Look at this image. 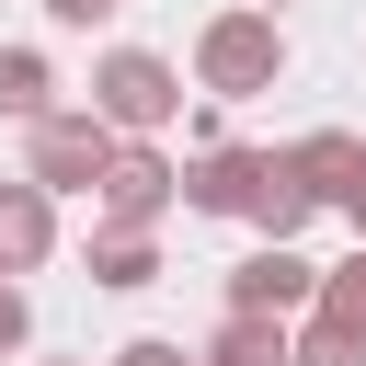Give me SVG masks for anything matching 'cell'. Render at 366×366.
<instances>
[{
	"mask_svg": "<svg viewBox=\"0 0 366 366\" xmlns=\"http://www.w3.org/2000/svg\"><path fill=\"white\" fill-rule=\"evenodd\" d=\"M194 80H206L217 103L274 92V80H286V23H274V11H217V23L194 34Z\"/></svg>",
	"mask_w": 366,
	"mask_h": 366,
	"instance_id": "6da1fadb",
	"label": "cell"
},
{
	"mask_svg": "<svg viewBox=\"0 0 366 366\" xmlns=\"http://www.w3.org/2000/svg\"><path fill=\"white\" fill-rule=\"evenodd\" d=\"M92 114H103L114 137H160V126L183 114V69L149 57V46H114V57L92 69Z\"/></svg>",
	"mask_w": 366,
	"mask_h": 366,
	"instance_id": "7a4b0ae2",
	"label": "cell"
},
{
	"mask_svg": "<svg viewBox=\"0 0 366 366\" xmlns=\"http://www.w3.org/2000/svg\"><path fill=\"white\" fill-rule=\"evenodd\" d=\"M114 149H126V137H114L92 103H80V114H46V126H34V172H23V183H46V194H103Z\"/></svg>",
	"mask_w": 366,
	"mask_h": 366,
	"instance_id": "3957f363",
	"label": "cell"
},
{
	"mask_svg": "<svg viewBox=\"0 0 366 366\" xmlns=\"http://www.w3.org/2000/svg\"><path fill=\"white\" fill-rule=\"evenodd\" d=\"M229 309H240V320H309V309H320V263H309L297 240H263V252L229 263Z\"/></svg>",
	"mask_w": 366,
	"mask_h": 366,
	"instance_id": "277c9868",
	"label": "cell"
},
{
	"mask_svg": "<svg viewBox=\"0 0 366 366\" xmlns=\"http://www.w3.org/2000/svg\"><path fill=\"white\" fill-rule=\"evenodd\" d=\"M274 183H286V149H206V160L183 172V206H206V217H263Z\"/></svg>",
	"mask_w": 366,
	"mask_h": 366,
	"instance_id": "5b68a950",
	"label": "cell"
},
{
	"mask_svg": "<svg viewBox=\"0 0 366 366\" xmlns=\"http://www.w3.org/2000/svg\"><path fill=\"white\" fill-rule=\"evenodd\" d=\"M172 194H183V172L160 160V149H114V172H103V229H160L172 217Z\"/></svg>",
	"mask_w": 366,
	"mask_h": 366,
	"instance_id": "8992f818",
	"label": "cell"
},
{
	"mask_svg": "<svg viewBox=\"0 0 366 366\" xmlns=\"http://www.w3.org/2000/svg\"><path fill=\"white\" fill-rule=\"evenodd\" d=\"M57 252V194L46 183H0V274H34Z\"/></svg>",
	"mask_w": 366,
	"mask_h": 366,
	"instance_id": "52a82bcc",
	"label": "cell"
},
{
	"mask_svg": "<svg viewBox=\"0 0 366 366\" xmlns=\"http://www.w3.org/2000/svg\"><path fill=\"white\" fill-rule=\"evenodd\" d=\"M355 160H366V137H343V126H320V137H297V149H286V172L309 183V206H343Z\"/></svg>",
	"mask_w": 366,
	"mask_h": 366,
	"instance_id": "ba28073f",
	"label": "cell"
},
{
	"mask_svg": "<svg viewBox=\"0 0 366 366\" xmlns=\"http://www.w3.org/2000/svg\"><path fill=\"white\" fill-rule=\"evenodd\" d=\"M206 366H297V332L286 320H217V343H206Z\"/></svg>",
	"mask_w": 366,
	"mask_h": 366,
	"instance_id": "9c48e42d",
	"label": "cell"
},
{
	"mask_svg": "<svg viewBox=\"0 0 366 366\" xmlns=\"http://www.w3.org/2000/svg\"><path fill=\"white\" fill-rule=\"evenodd\" d=\"M92 286H160V240L149 229H92Z\"/></svg>",
	"mask_w": 366,
	"mask_h": 366,
	"instance_id": "30bf717a",
	"label": "cell"
},
{
	"mask_svg": "<svg viewBox=\"0 0 366 366\" xmlns=\"http://www.w3.org/2000/svg\"><path fill=\"white\" fill-rule=\"evenodd\" d=\"M0 114H11V126H46V114H57V80H46L34 46H0Z\"/></svg>",
	"mask_w": 366,
	"mask_h": 366,
	"instance_id": "8fae6325",
	"label": "cell"
},
{
	"mask_svg": "<svg viewBox=\"0 0 366 366\" xmlns=\"http://www.w3.org/2000/svg\"><path fill=\"white\" fill-rule=\"evenodd\" d=\"M297 366H366V320L355 309H309L297 320Z\"/></svg>",
	"mask_w": 366,
	"mask_h": 366,
	"instance_id": "7c38bea8",
	"label": "cell"
},
{
	"mask_svg": "<svg viewBox=\"0 0 366 366\" xmlns=\"http://www.w3.org/2000/svg\"><path fill=\"white\" fill-rule=\"evenodd\" d=\"M320 309H355V320H366V240H355V263L320 274Z\"/></svg>",
	"mask_w": 366,
	"mask_h": 366,
	"instance_id": "4fadbf2b",
	"label": "cell"
},
{
	"mask_svg": "<svg viewBox=\"0 0 366 366\" xmlns=\"http://www.w3.org/2000/svg\"><path fill=\"white\" fill-rule=\"evenodd\" d=\"M114 366H194V355H183V343H160V332H137V343H126Z\"/></svg>",
	"mask_w": 366,
	"mask_h": 366,
	"instance_id": "5bb4252c",
	"label": "cell"
},
{
	"mask_svg": "<svg viewBox=\"0 0 366 366\" xmlns=\"http://www.w3.org/2000/svg\"><path fill=\"white\" fill-rule=\"evenodd\" d=\"M23 332H34V309H23V286H0V355H11Z\"/></svg>",
	"mask_w": 366,
	"mask_h": 366,
	"instance_id": "9a60e30c",
	"label": "cell"
},
{
	"mask_svg": "<svg viewBox=\"0 0 366 366\" xmlns=\"http://www.w3.org/2000/svg\"><path fill=\"white\" fill-rule=\"evenodd\" d=\"M46 11H57V23H114L126 0H46Z\"/></svg>",
	"mask_w": 366,
	"mask_h": 366,
	"instance_id": "2e32d148",
	"label": "cell"
},
{
	"mask_svg": "<svg viewBox=\"0 0 366 366\" xmlns=\"http://www.w3.org/2000/svg\"><path fill=\"white\" fill-rule=\"evenodd\" d=\"M343 217H355V240H366V160H355V183H343Z\"/></svg>",
	"mask_w": 366,
	"mask_h": 366,
	"instance_id": "e0dca14e",
	"label": "cell"
},
{
	"mask_svg": "<svg viewBox=\"0 0 366 366\" xmlns=\"http://www.w3.org/2000/svg\"><path fill=\"white\" fill-rule=\"evenodd\" d=\"M263 11H286V0H263Z\"/></svg>",
	"mask_w": 366,
	"mask_h": 366,
	"instance_id": "ac0fdd59",
	"label": "cell"
}]
</instances>
